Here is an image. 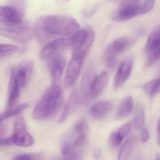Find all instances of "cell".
I'll list each match as a JSON object with an SVG mask.
<instances>
[{
	"label": "cell",
	"mask_w": 160,
	"mask_h": 160,
	"mask_svg": "<svg viewBox=\"0 0 160 160\" xmlns=\"http://www.w3.org/2000/svg\"><path fill=\"white\" fill-rule=\"evenodd\" d=\"M80 28L78 21L65 15H47L39 19L35 28V34L41 43L48 42L56 35H70Z\"/></svg>",
	"instance_id": "1"
},
{
	"label": "cell",
	"mask_w": 160,
	"mask_h": 160,
	"mask_svg": "<svg viewBox=\"0 0 160 160\" xmlns=\"http://www.w3.org/2000/svg\"><path fill=\"white\" fill-rule=\"evenodd\" d=\"M64 102V92L59 85H52L44 93L34 109V119H47L54 116L60 110Z\"/></svg>",
	"instance_id": "2"
},
{
	"label": "cell",
	"mask_w": 160,
	"mask_h": 160,
	"mask_svg": "<svg viewBox=\"0 0 160 160\" xmlns=\"http://www.w3.org/2000/svg\"><path fill=\"white\" fill-rule=\"evenodd\" d=\"M35 35V28L29 22L18 23L2 22L0 23V35L16 42L25 43L30 41Z\"/></svg>",
	"instance_id": "3"
},
{
	"label": "cell",
	"mask_w": 160,
	"mask_h": 160,
	"mask_svg": "<svg viewBox=\"0 0 160 160\" xmlns=\"http://www.w3.org/2000/svg\"><path fill=\"white\" fill-rule=\"evenodd\" d=\"M72 35L70 39L72 57L84 59L95 39L94 31L90 28H84Z\"/></svg>",
	"instance_id": "4"
},
{
	"label": "cell",
	"mask_w": 160,
	"mask_h": 160,
	"mask_svg": "<svg viewBox=\"0 0 160 160\" xmlns=\"http://www.w3.org/2000/svg\"><path fill=\"white\" fill-rule=\"evenodd\" d=\"M134 42L135 39L133 38L126 36L120 38L111 43L107 48L104 55L107 67L111 69L114 68L118 56L131 48Z\"/></svg>",
	"instance_id": "5"
},
{
	"label": "cell",
	"mask_w": 160,
	"mask_h": 160,
	"mask_svg": "<svg viewBox=\"0 0 160 160\" xmlns=\"http://www.w3.org/2000/svg\"><path fill=\"white\" fill-rule=\"evenodd\" d=\"M14 144L23 147H29L34 143V139L27 130L26 122L21 116L16 118L11 137Z\"/></svg>",
	"instance_id": "6"
},
{
	"label": "cell",
	"mask_w": 160,
	"mask_h": 160,
	"mask_svg": "<svg viewBox=\"0 0 160 160\" xmlns=\"http://www.w3.org/2000/svg\"><path fill=\"white\" fill-rule=\"evenodd\" d=\"M160 46V26L157 25L150 33L146 46L147 66H153L159 60Z\"/></svg>",
	"instance_id": "7"
},
{
	"label": "cell",
	"mask_w": 160,
	"mask_h": 160,
	"mask_svg": "<svg viewBox=\"0 0 160 160\" xmlns=\"http://www.w3.org/2000/svg\"><path fill=\"white\" fill-rule=\"evenodd\" d=\"M71 47L70 37L61 38L54 39L47 44L42 49L40 53L42 60H49L54 55Z\"/></svg>",
	"instance_id": "8"
},
{
	"label": "cell",
	"mask_w": 160,
	"mask_h": 160,
	"mask_svg": "<svg viewBox=\"0 0 160 160\" xmlns=\"http://www.w3.org/2000/svg\"><path fill=\"white\" fill-rule=\"evenodd\" d=\"M48 60V68L53 85H58L65 68V60L61 54H58Z\"/></svg>",
	"instance_id": "9"
},
{
	"label": "cell",
	"mask_w": 160,
	"mask_h": 160,
	"mask_svg": "<svg viewBox=\"0 0 160 160\" xmlns=\"http://www.w3.org/2000/svg\"><path fill=\"white\" fill-rule=\"evenodd\" d=\"M133 65V57L126 58L119 65L115 78L114 87L117 88L122 86L129 77Z\"/></svg>",
	"instance_id": "10"
},
{
	"label": "cell",
	"mask_w": 160,
	"mask_h": 160,
	"mask_svg": "<svg viewBox=\"0 0 160 160\" xmlns=\"http://www.w3.org/2000/svg\"><path fill=\"white\" fill-rule=\"evenodd\" d=\"M83 60V58L72 57L68 66L65 77V87H71L76 82L80 74Z\"/></svg>",
	"instance_id": "11"
},
{
	"label": "cell",
	"mask_w": 160,
	"mask_h": 160,
	"mask_svg": "<svg viewBox=\"0 0 160 160\" xmlns=\"http://www.w3.org/2000/svg\"><path fill=\"white\" fill-rule=\"evenodd\" d=\"M109 74L107 72H102L95 76L89 88L88 98H95L99 96L107 84Z\"/></svg>",
	"instance_id": "12"
},
{
	"label": "cell",
	"mask_w": 160,
	"mask_h": 160,
	"mask_svg": "<svg viewBox=\"0 0 160 160\" xmlns=\"http://www.w3.org/2000/svg\"><path fill=\"white\" fill-rule=\"evenodd\" d=\"M139 3L132 6H119L118 9L114 13L112 20L115 22H124L133 18L138 15V6Z\"/></svg>",
	"instance_id": "13"
},
{
	"label": "cell",
	"mask_w": 160,
	"mask_h": 160,
	"mask_svg": "<svg viewBox=\"0 0 160 160\" xmlns=\"http://www.w3.org/2000/svg\"><path fill=\"white\" fill-rule=\"evenodd\" d=\"M23 15L10 6H0V22L18 23L22 21Z\"/></svg>",
	"instance_id": "14"
},
{
	"label": "cell",
	"mask_w": 160,
	"mask_h": 160,
	"mask_svg": "<svg viewBox=\"0 0 160 160\" xmlns=\"http://www.w3.org/2000/svg\"><path fill=\"white\" fill-rule=\"evenodd\" d=\"M112 107L111 102L103 101L94 104L90 108V113L95 119H102L111 112Z\"/></svg>",
	"instance_id": "15"
},
{
	"label": "cell",
	"mask_w": 160,
	"mask_h": 160,
	"mask_svg": "<svg viewBox=\"0 0 160 160\" xmlns=\"http://www.w3.org/2000/svg\"><path fill=\"white\" fill-rule=\"evenodd\" d=\"M8 88L9 94L7 107L8 108H10L14 106L18 101L22 88L16 82L15 79L11 76L10 77Z\"/></svg>",
	"instance_id": "16"
},
{
	"label": "cell",
	"mask_w": 160,
	"mask_h": 160,
	"mask_svg": "<svg viewBox=\"0 0 160 160\" xmlns=\"http://www.w3.org/2000/svg\"><path fill=\"white\" fill-rule=\"evenodd\" d=\"M133 101L131 96L126 97L122 100L118 106L116 117L118 119L125 118L129 115L133 109Z\"/></svg>",
	"instance_id": "17"
},
{
	"label": "cell",
	"mask_w": 160,
	"mask_h": 160,
	"mask_svg": "<svg viewBox=\"0 0 160 160\" xmlns=\"http://www.w3.org/2000/svg\"><path fill=\"white\" fill-rule=\"evenodd\" d=\"M95 77L94 68L92 67L89 66L85 72L81 84L82 93L84 96L87 98H88L89 88L91 83Z\"/></svg>",
	"instance_id": "18"
},
{
	"label": "cell",
	"mask_w": 160,
	"mask_h": 160,
	"mask_svg": "<svg viewBox=\"0 0 160 160\" xmlns=\"http://www.w3.org/2000/svg\"><path fill=\"white\" fill-rule=\"evenodd\" d=\"M146 94L150 98L155 97L160 91V80L156 79L150 81L143 87Z\"/></svg>",
	"instance_id": "19"
},
{
	"label": "cell",
	"mask_w": 160,
	"mask_h": 160,
	"mask_svg": "<svg viewBox=\"0 0 160 160\" xmlns=\"http://www.w3.org/2000/svg\"><path fill=\"white\" fill-rule=\"evenodd\" d=\"M133 141L132 138L128 140L122 146L119 154L118 160H128L132 150L133 146Z\"/></svg>",
	"instance_id": "20"
},
{
	"label": "cell",
	"mask_w": 160,
	"mask_h": 160,
	"mask_svg": "<svg viewBox=\"0 0 160 160\" xmlns=\"http://www.w3.org/2000/svg\"><path fill=\"white\" fill-rule=\"evenodd\" d=\"M29 106V104L28 103H23L13 109L8 110L3 113L0 114V123L7 118L18 114Z\"/></svg>",
	"instance_id": "21"
},
{
	"label": "cell",
	"mask_w": 160,
	"mask_h": 160,
	"mask_svg": "<svg viewBox=\"0 0 160 160\" xmlns=\"http://www.w3.org/2000/svg\"><path fill=\"white\" fill-rule=\"evenodd\" d=\"M75 99H76V97H75V93H74L73 95H71L69 101L67 102L65 106L64 107L63 112L58 119V123L60 124L64 123L69 116L70 112L74 106Z\"/></svg>",
	"instance_id": "22"
},
{
	"label": "cell",
	"mask_w": 160,
	"mask_h": 160,
	"mask_svg": "<svg viewBox=\"0 0 160 160\" xmlns=\"http://www.w3.org/2000/svg\"><path fill=\"white\" fill-rule=\"evenodd\" d=\"M145 121V114L144 109L140 108L137 111V114L133 119V124L134 128L137 129H141L143 127Z\"/></svg>",
	"instance_id": "23"
},
{
	"label": "cell",
	"mask_w": 160,
	"mask_h": 160,
	"mask_svg": "<svg viewBox=\"0 0 160 160\" xmlns=\"http://www.w3.org/2000/svg\"><path fill=\"white\" fill-rule=\"evenodd\" d=\"M156 0H145L138 6V15H144L148 13L154 8Z\"/></svg>",
	"instance_id": "24"
},
{
	"label": "cell",
	"mask_w": 160,
	"mask_h": 160,
	"mask_svg": "<svg viewBox=\"0 0 160 160\" xmlns=\"http://www.w3.org/2000/svg\"><path fill=\"white\" fill-rule=\"evenodd\" d=\"M18 48L9 44H0V57L9 56L15 53Z\"/></svg>",
	"instance_id": "25"
},
{
	"label": "cell",
	"mask_w": 160,
	"mask_h": 160,
	"mask_svg": "<svg viewBox=\"0 0 160 160\" xmlns=\"http://www.w3.org/2000/svg\"><path fill=\"white\" fill-rule=\"evenodd\" d=\"M87 129V124L85 118H81L74 126V130L79 135H85Z\"/></svg>",
	"instance_id": "26"
},
{
	"label": "cell",
	"mask_w": 160,
	"mask_h": 160,
	"mask_svg": "<svg viewBox=\"0 0 160 160\" xmlns=\"http://www.w3.org/2000/svg\"><path fill=\"white\" fill-rule=\"evenodd\" d=\"M123 141V139L118 135L116 131L113 132L109 138V143L112 148H117Z\"/></svg>",
	"instance_id": "27"
},
{
	"label": "cell",
	"mask_w": 160,
	"mask_h": 160,
	"mask_svg": "<svg viewBox=\"0 0 160 160\" xmlns=\"http://www.w3.org/2000/svg\"><path fill=\"white\" fill-rule=\"evenodd\" d=\"M9 6L17 9L22 15L24 14L25 8V0H11L10 5Z\"/></svg>",
	"instance_id": "28"
},
{
	"label": "cell",
	"mask_w": 160,
	"mask_h": 160,
	"mask_svg": "<svg viewBox=\"0 0 160 160\" xmlns=\"http://www.w3.org/2000/svg\"><path fill=\"white\" fill-rule=\"evenodd\" d=\"M132 124L131 122H128L121 126L116 131L118 135L124 140L126 136L130 132Z\"/></svg>",
	"instance_id": "29"
},
{
	"label": "cell",
	"mask_w": 160,
	"mask_h": 160,
	"mask_svg": "<svg viewBox=\"0 0 160 160\" xmlns=\"http://www.w3.org/2000/svg\"><path fill=\"white\" fill-rule=\"evenodd\" d=\"M72 148H73V145H72L69 141H65L63 142L61 145V148L62 155L64 156H68L71 153Z\"/></svg>",
	"instance_id": "30"
},
{
	"label": "cell",
	"mask_w": 160,
	"mask_h": 160,
	"mask_svg": "<svg viewBox=\"0 0 160 160\" xmlns=\"http://www.w3.org/2000/svg\"><path fill=\"white\" fill-rule=\"evenodd\" d=\"M86 142L85 135H79L75 139L73 144V148H79L83 146Z\"/></svg>",
	"instance_id": "31"
},
{
	"label": "cell",
	"mask_w": 160,
	"mask_h": 160,
	"mask_svg": "<svg viewBox=\"0 0 160 160\" xmlns=\"http://www.w3.org/2000/svg\"><path fill=\"white\" fill-rule=\"evenodd\" d=\"M140 0H122L120 6H132L139 4Z\"/></svg>",
	"instance_id": "32"
},
{
	"label": "cell",
	"mask_w": 160,
	"mask_h": 160,
	"mask_svg": "<svg viewBox=\"0 0 160 160\" xmlns=\"http://www.w3.org/2000/svg\"><path fill=\"white\" fill-rule=\"evenodd\" d=\"M149 134L147 129L144 128L142 130L141 133V139L143 142L145 143L148 141L149 139Z\"/></svg>",
	"instance_id": "33"
},
{
	"label": "cell",
	"mask_w": 160,
	"mask_h": 160,
	"mask_svg": "<svg viewBox=\"0 0 160 160\" xmlns=\"http://www.w3.org/2000/svg\"><path fill=\"white\" fill-rule=\"evenodd\" d=\"M14 144L12 139L11 138H4V139H1L0 138V146H9Z\"/></svg>",
	"instance_id": "34"
},
{
	"label": "cell",
	"mask_w": 160,
	"mask_h": 160,
	"mask_svg": "<svg viewBox=\"0 0 160 160\" xmlns=\"http://www.w3.org/2000/svg\"><path fill=\"white\" fill-rule=\"evenodd\" d=\"M13 160H32V158L29 155L23 154L17 156Z\"/></svg>",
	"instance_id": "35"
},
{
	"label": "cell",
	"mask_w": 160,
	"mask_h": 160,
	"mask_svg": "<svg viewBox=\"0 0 160 160\" xmlns=\"http://www.w3.org/2000/svg\"><path fill=\"white\" fill-rule=\"evenodd\" d=\"M93 157L95 158L98 159L100 158L101 154V150L100 148H96L93 151Z\"/></svg>",
	"instance_id": "36"
},
{
	"label": "cell",
	"mask_w": 160,
	"mask_h": 160,
	"mask_svg": "<svg viewBox=\"0 0 160 160\" xmlns=\"http://www.w3.org/2000/svg\"><path fill=\"white\" fill-rule=\"evenodd\" d=\"M157 138H158V145L160 144V122L158 121L157 125Z\"/></svg>",
	"instance_id": "37"
},
{
	"label": "cell",
	"mask_w": 160,
	"mask_h": 160,
	"mask_svg": "<svg viewBox=\"0 0 160 160\" xmlns=\"http://www.w3.org/2000/svg\"><path fill=\"white\" fill-rule=\"evenodd\" d=\"M155 160H160V154H157L156 155Z\"/></svg>",
	"instance_id": "38"
},
{
	"label": "cell",
	"mask_w": 160,
	"mask_h": 160,
	"mask_svg": "<svg viewBox=\"0 0 160 160\" xmlns=\"http://www.w3.org/2000/svg\"><path fill=\"white\" fill-rule=\"evenodd\" d=\"M57 160V159H55V160Z\"/></svg>",
	"instance_id": "39"
}]
</instances>
